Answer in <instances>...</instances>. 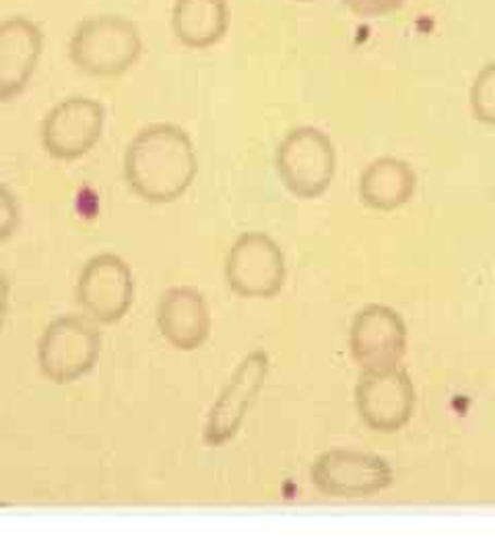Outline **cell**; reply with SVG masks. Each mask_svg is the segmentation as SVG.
I'll use <instances>...</instances> for the list:
<instances>
[{
	"label": "cell",
	"instance_id": "6da1fadb",
	"mask_svg": "<svg viewBox=\"0 0 495 558\" xmlns=\"http://www.w3.org/2000/svg\"><path fill=\"white\" fill-rule=\"evenodd\" d=\"M197 172L195 143L184 129L170 122L140 129L124 154V180L147 203L165 205L184 197Z\"/></svg>",
	"mask_w": 495,
	"mask_h": 558
},
{
	"label": "cell",
	"instance_id": "7a4b0ae2",
	"mask_svg": "<svg viewBox=\"0 0 495 558\" xmlns=\"http://www.w3.org/2000/svg\"><path fill=\"white\" fill-rule=\"evenodd\" d=\"M143 54L137 23L122 15H96L81 21L69 40V59L87 75L120 77Z\"/></svg>",
	"mask_w": 495,
	"mask_h": 558
},
{
	"label": "cell",
	"instance_id": "3957f363",
	"mask_svg": "<svg viewBox=\"0 0 495 558\" xmlns=\"http://www.w3.org/2000/svg\"><path fill=\"white\" fill-rule=\"evenodd\" d=\"M275 168L283 186L297 199H317L335 180L337 151L324 131L297 126L279 143Z\"/></svg>",
	"mask_w": 495,
	"mask_h": 558
},
{
	"label": "cell",
	"instance_id": "277c9868",
	"mask_svg": "<svg viewBox=\"0 0 495 558\" xmlns=\"http://www.w3.org/2000/svg\"><path fill=\"white\" fill-rule=\"evenodd\" d=\"M101 343L94 319L64 315L52 320L38 341L41 375L57 385L75 383L98 364Z\"/></svg>",
	"mask_w": 495,
	"mask_h": 558
},
{
	"label": "cell",
	"instance_id": "5b68a950",
	"mask_svg": "<svg viewBox=\"0 0 495 558\" xmlns=\"http://www.w3.org/2000/svg\"><path fill=\"white\" fill-rule=\"evenodd\" d=\"M285 278V255L264 232L242 234L225 257V281L242 299H273L283 290Z\"/></svg>",
	"mask_w": 495,
	"mask_h": 558
},
{
	"label": "cell",
	"instance_id": "8992f818",
	"mask_svg": "<svg viewBox=\"0 0 495 558\" xmlns=\"http://www.w3.org/2000/svg\"><path fill=\"white\" fill-rule=\"evenodd\" d=\"M318 493L335 499H363L393 484V468L374 453L333 449L322 453L310 470Z\"/></svg>",
	"mask_w": 495,
	"mask_h": 558
},
{
	"label": "cell",
	"instance_id": "52a82bcc",
	"mask_svg": "<svg viewBox=\"0 0 495 558\" xmlns=\"http://www.w3.org/2000/svg\"><path fill=\"white\" fill-rule=\"evenodd\" d=\"M106 110L98 100L73 96L59 101L41 122V147L54 160L87 156L103 135Z\"/></svg>",
	"mask_w": 495,
	"mask_h": 558
},
{
	"label": "cell",
	"instance_id": "ba28073f",
	"mask_svg": "<svg viewBox=\"0 0 495 558\" xmlns=\"http://www.w3.org/2000/svg\"><path fill=\"white\" fill-rule=\"evenodd\" d=\"M271 371V359L267 352L255 350L242 360L227 385L221 389L211 405L202 428V440L209 447H223L238 435L252 401L264 387Z\"/></svg>",
	"mask_w": 495,
	"mask_h": 558
},
{
	"label": "cell",
	"instance_id": "9c48e42d",
	"mask_svg": "<svg viewBox=\"0 0 495 558\" xmlns=\"http://www.w3.org/2000/svg\"><path fill=\"white\" fill-rule=\"evenodd\" d=\"M416 385L400 366L363 373L357 383V414L374 433L393 435L405 428L416 412Z\"/></svg>",
	"mask_w": 495,
	"mask_h": 558
},
{
	"label": "cell",
	"instance_id": "30bf717a",
	"mask_svg": "<svg viewBox=\"0 0 495 558\" xmlns=\"http://www.w3.org/2000/svg\"><path fill=\"white\" fill-rule=\"evenodd\" d=\"M77 302L89 319L119 323L135 302V278L119 255H98L87 260L77 281Z\"/></svg>",
	"mask_w": 495,
	"mask_h": 558
},
{
	"label": "cell",
	"instance_id": "8fae6325",
	"mask_svg": "<svg viewBox=\"0 0 495 558\" xmlns=\"http://www.w3.org/2000/svg\"><path fill=\"white\" fill-rule=\"evenodd\" d=\"M349 350L361 373L391 371L407 352V327L395 308L370 304L351 323Z\"/></svg>",
	"mask_w": 495,
	"mask_h": 558
},
{
	"label": "cell",
	"instance_id": "7c38bea8",
	"mask_svg": "<svg viewBox=\"0 0 495 558\" xmlns=\"http://www.w3.org/2000/svg\"><path fill=\"white\" fill-rule=\"evenodd\" d=\"M44 34L27 17L0 21V101L15 100L25 92L40 64Z\"/></svg>",
	"mask_w": 495,
	"mask_h": 558
},
{
	"label": "cell",
	"instance_id": "4fadbf2b",
	"mask_svg": "<svg viewBox=\"0 0 495 558\" xmlns=\"http://www.w3.org/2000/svg\"><path fill=\"white\" fill-rule=\"evenodd\" d=\"M158 327L163 339L180 352L198 350L211 333L209 304L195 288H170L159 300Z\"/></svg>",
	"mask_w": 495,
	"mask_h": 558
},
{
	"label": "cell",
	"instance_id": "5bb4252c",
	"mask_svg": "<svg viewBox=\"0 0 495 558\" xmlns=\"http://www.w3.org/2000/svg\"><path fill=\"white\" fill-rule=\"evenodd\" d=\"M416 170L400 158L384 156L372 161L359 177L357 193L363 205L376 211H395L413 199Z\"/></svg>",
	"mask_w": 495,
	"mask_h": 558
},
{
	"label": "cell",
	"instance_id": "9a60e30c",
	"mask_svg": "<svg viewBox=\"0 0 495 558\" xmlns=\"http://www.w3.org/2000/svg\"><path fill=\"white\" fill-rule=\"evenodd\" d=\"M230 29L227 0H176L172 9V32L190 50L218 46Z\"/></svg>",
	"mask_w": 495,
	"mask_h": 558
},
{
	"label": "cell",
	"instance_id": "2e32d148",
	"mask_svg": "<svg viewBox=\"0 0 495 558\" xmlns=\"http://www.w3.org/2000/svg\"><path fill=\"white\" fill-rule=\"evenodd\" d=\"M471 112L483 124H495V60L477 73L471 87Z\"/></svg>",
	"mask_w": 495,
	"mask_h": 558
},
{
	"label": "cell",
	"instance_id": "e0dca14e",
	"mask_svg": "<svg viewBox=\"0 0 495 558\" xmlns=\"http://www.w3.org/2000/svg\"><path fill=\"white\" fill-rule=\"evenodd\" d=\"M20 221V203L4 184H0V242L11 239L17 232Z\"/></svg>",
	"mask_w": 495,
	"mask_h": 558
},
{
	"label": "cell",
	"instance_id": "ac0fdd59",
	"mask_svg": "<svg viewBox=\"0 0 495 558\" xmlns=\"http://www.w3.org/2000/svg\"><path fill=\"white\" fill-rule=\"evenodd\" d=\"M407 0H343L357 17H384L398 11Z\"/></svg>",
	"mask_w": 495,
	"mask_h": 558
},
{
	"label": "cell",
	"instance_id": "d6986e66",
	"mask_svg": "<svg viewBox=\"0 0 495 558\" xmlns=\"http://www.w3.org/2000/svg\"><path fill=\"white\" fill-rule=\"evenodd\" d=\"M7 308H9V281L0 269V327H2L4 317H7Z\"/></svg>",
	"mask_w": 495,
	"mask_h": 558
},
{
	"label": "cell",
	"instance_id": "ffe728a7",
	"mask_svg": "<svg viewBox=\"0 0 495 558\" xmlns=\"http://www.w3.org/2000/svg\"><path fill=\"white\" fill-rule=\"evenodd\" d=\"M297 2H310V0H297Z\"/></svg>",
	"mask_w": 495,
	"mask_h": 558
}]
</instances>
